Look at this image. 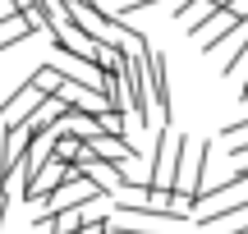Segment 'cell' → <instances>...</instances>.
<instances>
[{
	"label": "cell",
	"mask_w": 248,
	"mask_h": 234,
	"mask_svg": "<svg viewBox=\"0 0 248 234\" xmlns=\"http://www.w3.org/2000/svg\"><path fill=\"white\" fill-rule=\"evenodd\" d=\"M212 5H216V9H225V5H230V0H212Z\"/></svg>",
	"instance_id": "e0dca14e"
},
{
	"label": "cell",
	"mask_w": 248,
	"mask_h": 234,
	"mask_svg": "<svg viewBox=\"0 0 248 234\" xmlns=\"http://www.w3.org/2000/svg\"><path fill=\"white\" fill-rule=\"evenodd\" d=\"M216 14H221V9H216L212 0H188V9H184V28H188V37H198Z\"/></svg>",
	"instance_id": "30bf717a"
},
{
	"label": "cell",
	"mask_w": 248,
	"mask_h": 234,
	"mask_svg": "<svg viewBox=\"0 0 248 234\" xmlns=\"http://www.w3.org/2000/svg\"><path fill=\"white\" fill-rule=\"evenodd\" d=\"M142 64H147V97L156 101L152 124H170V69H166V55L156 46H147L142 51Z\"/></svg>",
	"instance_id": "7a4b0ae2"
},
{
	"label": "cell",
	"mask_w": 248,
	"mask_h": 234,
	"mask_svg": "<svg viewBox=\"0 0 248 234\" xmlns=\"http://www.w3.org/2000/svg\"><path fill=\"white\" fill-rule=\"evenodd\" d=\"M234 28H239V18H234V14H225V9H221V14H216L212 23H207L202 32H198V37H202V51H207V55H212V51H221V46H225V37H230Z\"/></svg>",
	"instance_id": "52a82bcc"
},
{
	"label": "cell",
	"mask_w": 248,
	"mask_h": 234,
	"mask_svg": "<svg viewBox=\"0 0 248 234\" xmlns=\"http://www.w3.org/2000/svg\"><path fill=\"white\" fill-rule=\"evenodd\" d=\"M42 101H46V92L37 88L32 78H28L23 88H14V97H9L5 106H0V124H23V119L32 115L37 106H42Z\"/></svg>",
	"instance_id": "5b68a950"
},
{
	"label": "cell",
	"mask_w": 248,
	"mask_h": 234,
	"mask_svg": "<svg viewBox=\"0 0 248 234\" xmlns=\"http://www.w3.org/2000/svg\"><path fill=\"white\" fill-rule=\"evenodd\" d=\"M106 230H110V220H106V216H83V225L74 230V234H106Z\"/></svg>",
	"instance_id": "7c38bea8"
},
{
	"label": "cell",
	"mask_w": 248,
	"mask_h": 234,
	"mask_svg": "<svg viewBox=\"0 0 248 234\" xmlns=\"http://www.w3.org/2000/svg\"><path fill=\"white\" fill-rule=\"evenodd\" d=\"M32 32H37V28L28 23L23 14H9V18H0V55H5V51H14L18 42H28Z\"/></svg>",
	"instance_id": "9c48e42d"
},
{
	"label": "cell",
	"mask_w": 248,
	"mask_h": 234,
	"mask_svg": "<svg viewBox=\"0 0 248 234\" xmlns=\"http://www.w3.org/2000/svg\"><path fill=\"white\" fill-rule=\"evenodd\" d=\"M74 175H78V170H74V165H64V161H46L42 170L32 175V184H28L23 193H28V198H32V202H42L46 193H55V189H60L64 179H74Z\"/></svg>",
	"instance_id": "8992f818"
},
{
	"label": "cell",
	"mask_w": 248,
	"mask_h": 234,
	"mask_svg": "<svg viewBox=\"0 0 248 234\" xmlns=\"http://www.w3.org/2000/svg\"><path fill=\"white\" fill-rule=\"evenodd\" d=\"M175 156H179V138L161 129L156 147H152V175H147V189H170V193H175Z\"/></svg>",
	"instance_id": "3957f363"
},
{
	"label": "cell",
	"mask_w": 248,
	"mask_h": 234,
	"mask_svg": "<svg viewBox=\"0 0 248 234\" xmlns=\"http://www.w3.org/2000/svg\"><path fill=\"white\" fill-rule=\"evenodd\" d=\"M221 133H225V143H234V147L248 143V119H239V124H225Z\"/></svg>",
	"instance_id": "4fadbf2b"
},
{
	"label": "cell",
	"mask_w": 248,
	"mask_h": 234,
	"mask_svg": "<svg viewBox=\"0 0 248 234\" xmlns=\"http://www.w3.org/2000/svg\"><path fill=\"white\" fill-rule=\"evenodd\" d=\"M202 175H207V143H188V138H179V156H175V202L188 211V216L198 211Z\"/></svg>",
	"instance_id": "6da1fadb"
},
{
	"label": "cell",
	"mask_w": 248,
	"mask_h": 234,
	"mask_svg": "<svg viewBox=\"0 0 248 234\" xmlns=\"http://www.w3.org/2000/svg\"><path fill=\"white\" fill-rule=\"evenodd\" d=\"M225 14H234L239 23H248V0H230V5H225Z\"/></svg>",
	"instance_id": "5bb4252c"
},
{
	"label": "cell",
	"mask_w": 248,
	"mask_h": 234,
	"mask_svg": "<svg viewBox=\"0 0 248 234\" xmlns=\"http://www.w3.org/2000/svg\"><path fill=\"white\" fill-rule=\"evenodd\" d=\"M64 110H69V106H64V101H60V97H46V101H42V106H37V110H32V115H28V119H23V124H28V129H32V138H37V133H51V129H55V119H60V115H64Z\"/></svg>",
	"instance_id": "ba28073f"
},
{
	"label": "cell",
	"mask_w": 248,
	"mask_h": 234,
	"mask_svg": "<svg viewBox=\"0 0 248 234\" xmlns=\"http://www.w3.org/2000/svg\"><path fill=\"white\" fill-rule=\"evenodd\" d=\"M115 211L120 216H138V220H161V225H188V211H179V207H166V202H142V198H115Z\"/></svg>",
	"instance_id": "277c9868"
},
{
	"label": "cell",
	"mask_w": 248,
	"mask_h": 234,
	"mask_svg": "<svg viewBox=\"0 0 248 234\" xmlns=\"http://www.w3.org/2000/svg\"><path fill=\"white\" fill-rule=\"evenodd\" d=\"M9 14H18V9H14V0H0V18H9Z\"/></svg>",
	"instance_id": "9a60e30c"
},
{
	"label": "cell",
	"mask_w": 248,
	"mask_h": 234,
	"mask_svg": "<svg viewBox=\"0 0 248 234\" xmlns=\"http://www.w3.org/2000/svg\"><path fill=\"white\" fill-rule=\"evenodd\" d=\"M239 97H244V106H248V78H244V92H239Z\"/></svg>",
	"instance_id": "2e32d148"
},
{
	"label": "cell",
	"mask_w": 248,
	"mask_h": 234,
	"mask_svg": "<svg viewBox=\"0 0 248 234\" xmlns=\"http://www.w3.org/2000/svg\"><path fill=\"white\" fill-rule=\"evenodd\" d=\"M101 133L106 138H129V115H120V110H106V115H97Z\"/></svg>",
	"instance_id": "8fae6325"
}]
</instances>
